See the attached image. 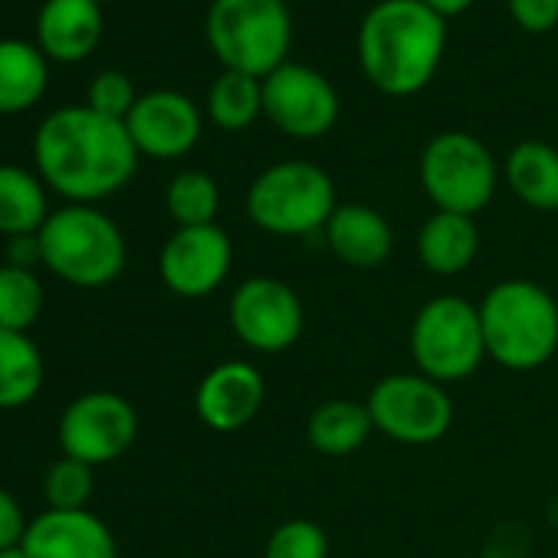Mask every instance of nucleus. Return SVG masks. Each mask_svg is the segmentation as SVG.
Returning <instances> with one entry per match:
<instances>
[{
	"instance_id": "20e7f679",
	"label": "nucleus",
	"mask_w": 558,
	"mask_h": 558,
	"mask_svg": "<svg viewBox=\"0 0 558 558\" xmlns=\"http://www.w3.org/2000/svg\"><path fill=\"white\" fill-rule=\"evenodd\" d=\"M40 263L80 290L109 287L125 269V236L119 223L93 204H66L37 233Z\"/></svg>"
},
{
	"instance_id": "7c9ffc66",
	"label": "nucleus",
	"mask_w": 558,
	"mask_h": 558,
	"mask_svg": "<svg viewBox=\"0 0 558 558\" xmlns=\"http://www.w3.org/2000/svg\"><path fill=\"white\" fill-rule=\"evenodd\" d=\"M509 17L525 34H548L558 27V0H506Z\"/></svg>"
},
{
	"instance_id": "1a4fd4ad",
	"label": "nucleus",
	"mask_w": 558,
	"mask_h": 558,
	"mask_svg": "<svg viewBox=\"0 0 558 558\" xmlns=\"http://www.w3.org/2000/svg\"><path fill=\"white\" fill-rule=\"evenodd\" d=\"M365 404L375 430L408 447L437 444L453 424V401L447 388L424 378L421 372L385 375L375 381Z\"/></svg>"
},
{
	"instance_id": "cd10ccee",
	"label": "nucleus",
	"mask_w": 558,
	"mask_h": 558,
	"mask_svg": "<svg viewBox=\"0 0 558 558\" xmlns=\"http://www.w3.org/2000/svg\"><path fill=\"white\" fill-rule=\"evenodd\" d=\"M96 493L93 466L73 457H60L44 476V496L50 509H86Z\"/></svg>"
},
{
	"instance_id": "9b49d317",
	"label": "nucleus",
	"mask_w": 558,
	"mask_h": 558,
	"mask_svg": "<svg viewBox=\"0 0 558 558\" xmlns=\"http://www.w3.org/2000/svg\"><path fill=\"white\" fill-rule=\"evenodd\" d=\"M135 437H138V414L116 391H86L73 398L57 427L63 457L83 460L89 466H102L125 457Z\"/></svg>"
},
{
	"instance_id": "5701e85b",
	"label": "nucleus",
	"mask_w": 558,
	"mask_h": 558,
	"mask_svg": "<svg viewBox=\"0 0 558 558\" xmlns=\"http://www.w3.org/2000/svg\"><path fill=\"white\" fill-rule=\"evenodd\" d=\"M50 214L40 174L17 165H0V233L11 240L37 236Z\"/></svg>"
},
{
	"instance_id": "412c9836",
	"label": "nucleus",
	"mask_w": 558,
	"mask_h": 558,
	"mask_svg": "<svg viewBox=\"0 0 558 558\" xmlns=\"http://www.w3.org/2000/svg\"><path fill=\"white\" fill-rule=\"evenodd\" d=\"M509 191L532 210H558V148L548 142H519L502 165Z\"/></svg>"
},
{
	"instance_id": "72a5a7b5",
	"label": "nucleus",
	"mask_w": 558,
	"mask_h": 558,
	"mask_svg": "<svg viewBox=\"0 0 558 558\" xmlns=\"http://www.w3.org/2000/svg\"><path fill=\"white\" fill-rule=\"evenodd\" d=\"M0 558H31L24 551V545H11V548H0Z\"/></svg>"
},
{
	"instance_id": "f8f14e48",
	"label": "nucleus",
	"mask_w": 558,
	"mask_h": 558,
	"mask_svg": "<svg viewBox=\"0 0 558 558\" xmlns=\"http://www.w3.org/2000/svg\"><path fill=\"white\" fill-rule=\"evenodd\" d=\"M342 112L336 86L306 63H283L263 80V116L290 138L313 142L336 129Z\"/></svg>"
},
{
	"instance_id": "423d86ee",
	"label": "nucleus",
	"mask_w": 558,
	"mask_h": 558,
	"mask_svg": "<svg viewBox=\"0 0 558 558\" xmlns=\"http://www.w3.org/2000/svg\"><path fill=\"white\" fill-rule=\"evenodd\" d=\"M336 181L313 161H276L263 168L246 191L250 220L272 236H310L326 230L336 214Z\"/></svg>"
},
{
	"instance_id": "a878e982",
	"label": "nucleus",
	"mask_w": 558,
	"mask_h": 558,
	"mask_svg": "<svg viewBox=\"0 0 558 558\" xmlns=\"http://www.w3.org/2000/svg\"><path fill=\"white\" fill-rule=\"evenodd\" d=\"M44 313V283L27 266H0V329L27 332Z\"/></svg>"
},
{
	"instance_id": "a211bd4d",
	"label": "nucleus",
	"mask_w": 558,
	"mask_h": 558,
	"mask_svg": "<svg viewBox=\"0 0 558 558\" xmlns=\"http://www.w3.org/2000/svg\"><path fill=\"white\" fill-rule=\"evenodd\" d=\"M323 233L332 256L352 269H378L395 250L388 217L368 204H339Z\"/></svg>"
},
{
	"instance_id": "b1692460",
	"label": "nucleus",
	"mask_w": 558,
	"mask_h": 558,
	"mask_svg": "<svg viewBox=\"0 0 558 558\" xmlns=\"http://www.w3.org/2000/svg\"><path fill=\"white\" fill-rule=\"evenodd\" d=\"M44 355L27 332L0 329V411L27 408L44 388Z\"/></svg>"
},
{
	"instance_id": "473e14b6",
	"label": "nucleus",
	"mask_w": 558,
	"mask_h": 558,
	"mask_svg": "<svg viewBox=\"0 0 558 558\" xmlns=\"http://www.w3.org/2000/svg\"><path fill=\"white\" fill-rule=\"evenodd\" d=\"M424 4H427L434 14H440L444 21H450V17L466 14V11L473 8V0H424Z\"/></svg>"
},
{
	"instance_id": "4be33fe9",
	"label": "nucleus",
	"mask_w": 558,
	"mask_h": 558,
	"mask_svg": "<svg viewBox=\"0 0 558 558\" xmlns=\"http://www.w3.org/2000/svg\"><path fill=\"white\" fill-rule=\"evenodd\" d=\"M375 424L365 401L332 398L323 401L306 421V440L323 457H352L365 447Z\"/></svg>"
},
{
	"instance_id": "4468645a",
	"label": "nucleus",
	"mask_w": 558,
	"mask_h": 558,
	"mask_svg": "<svg viewBox=\"0 0 558 558\" xmlns=\"http://www.w3.org/2000/svg\"><path fill=\"white\" fill-rule=\"evenodd\" d=\"M125 129L138 148V155L158 158V161H174L184 158L204 132L201 109L194 99H187L178 89H151L142 93L138 102L132 106Z\"/></svg>"
},
{
	"instance_id": "bb28decb",
	"label": "nucleus",
	"mask_w": 558,
	"mask_h": 558,
	"mask_svg": "<svg viewBox=\"0 0 558 558\" xmlns=\"http://www.w3.org/2000/svg\"><path fill=\"white\" fill-rule=\"evenodd\" d=\"M165 204L168 214L178 227H204V223H217V210H220V187L207 171H181L171 178L168 191H165Z\"/></svg>"
},
{
	"instance_id": "2f4dec72",
	"label": "nucleus",
	"mask_w": 558,
	"mask_h": 558,
	"mask_svg": "<svg viewBox=\"0 0 558 558\" xmlns=\"http://www.w3.org/2000/svg\"><path fill=\"white\" fill-rule=\"evenodd\" d=\"M27 519H24V509L21 502L0 486V548H11V545H21L24 542V532H27Z\"/></svg>"
},
{
	"instance_id": "f03ea898",
	"label": "nucleus",
	"mask_w": 558,
	"mask_h": 558,
	"mask_svg": "<svg viewBox=\"0 0 558 558\" xmlns=\"http://www.w3.org/2000/svg\"><path fill=\"white\" fill-rule=\"evenodd\" d=\"M447 53V21L424 0H378L359 24L362 76L385 96L408 99L430 86Z\"/></svg>"
},
{
	"instance_id": "dca6fc26",
	"label": "nucleus",
	"mask_w": 558,
	"mask_h": 558,
	"mask_svg": "<svg viewBox=\"0 0 558 558\" xmlns=\"http://www.w3.org/2000/svg\"><path fill=\"white\" fill-rule=\"evenodd\" d=\"M31 558H119L112 529L89 509H47L24 532Z\"/></svg>"
},
{
	"instance_id": "aec40b11",
	"label": "nucleus",
	"mask_w": 558,
	"mask_h": 558,
	"mask_svg": "<svg viewBox=\"0 0 558 558\" xmlns=\"http://www.w3.org/2000/svg\"><path fill=\"white\" fill-rule=\"evenodd\" d=\"M50 83L47 53L31 40H0V116H17L40 102Z\"/></svg>"
},
{
	"instance_id": "393cba45",
	"label": "nucleus",
	"mask_w": 558,
	"mask_h": 558,
	"mask_svg": "<svg viewBox=\"0 0 558 558\" xmlns=\"http://www.w3.org/2000/svg\"><path fill=\"white\" fill-rule=\"evenodd\" d=\"M263 116V80L223 70L207 89V119L223 132H243Z\"/></svg>"
},
{
	"instance_id": "9d476101",
	"label": "nucleus",
	"mask_w": 558,
	"mask_h": 558,
	"mask_svg": "<svg viewBox=\"0 0 558 558\" xmlns=\"http://www.w3.org/2000/svg\"><path fill=\"white\" fill-rule=\"evenodd\" d=\"M227 319L233 336L259 355L290 352L306 329L300 293L276 276H250L233 290Z\"/></svg>"
},
{
	"instance_id": "2eb2a0df",
	"label": "nucleus",
	"mask_w": 558,
	"mask_h": 558,
	"mask_svg": "<svg viewBox=\"0 0 558 558\" xmlns=\"http://www.w3.org/2000/svg\"><path fill=\"white\" fill-rule=\"evenodd\" d=\"M263 404H266V378L256 365L240 359L214 365L201 378L194 395V411L201 424L210 427L214 434L243 430L246 424H253Z\"/></svg>"
},
{
	"instance_id": "f3484780",
	"label": "nucleus",
	"mask_w": 558,
	"mask_h": 558,
	"mask_svg": "<svg viewBox=\"0 0 558 558\" xmlns=\"http://www.w3.org/2000/svg\"><path fill=\"white\" fill-rule=\"evenodd\" d=\"M102 40V4L96 0H44L37 11V47L47 60L80 63Z\"/></svg>"
},
{
	"instance_id": "6ab92c4d",
	"label": "nucleus",
	"mask_w": 558,
	"mask_h": 558,
	"mask_svg": "<svg viewBox=\"0 0 558 558\" xmlns=\"http://www.w3.org/2000/svg\"><path fill=\"white\" fill-rule=\"evenodd\" d=\"M417 259L434 276H460L480 253V227L466 214L434 210L417 230Z\"/></svg>"
},
{
	"instance_id": "39448f33",
	"label": "nucleus",
	"mask_w": 558,
	"mask_h": 558,
	"mask_svg": "<svg viewBox=\"0 0 558 558\" xmlns=\"http://www.w3.org/2000/svg\"><path fill=\"white\" fill-rule=\"evenodd\" d=\"M204 37L223 70L266 80L290 63L293 14L287 0H210Z\"/></svg>"
},
{
	"instance_id": "f257e3e1",
	"label": "nucleus",
	"mask_w": 558,
	"mask_h": 558,
	"mask_svg": "<svg viewBox=\"0 0 558 558\" xmlns=\"http://www.w3.org/2000/svg\"><path fill=\"white\" fill-rule=\"evenodd\" d=\"M34 161L44 184L70 204H96L132 181L138 148L122 119H109L83 102L63 106L40 122Z\"/></svg>"
},
{
	"instance_id": "c756f323",
	"label": "nucleus",
	"mask_w": 558,
	"mask_h": 558,
	"mask_svg": "<svg viewBox=\"0 0 558 558\" xmlns=\"http://www.w3.org/2000/svg\"><path fill=\"white\" fill-rule=\"evenodd\" d=\"M138 102V93H135V83L129 73L122 70H102L89 80V89H86V106L109 116V119H129L132 106Z\"/></svg>"
},
{
	"instance_id": "ddd939ff",
	"label": "nucleus",
	"mask_w": 558,
	"mask_h": 558,
	"mask_svg": "<svg viewBox=\"0 0 558 558\" xmlns=\"http://www.w3.org/2000/svg\"><path fill=\"white\" fill-rule=\"evenodd\" d=\"M230 266L233 243L217 223L178 227L158 253L161 283L181 300H204L217 293L230 276Z\"/></svg>"
},
{
	"instance_id": "7ed1b4c3",
	"label": "nucleus",
	"mask_w": 558,
	"mask_h": 558,
	"mask_svg": "<svg viewBox=\"0 0 558 558\" xmlns=\"http://www.w3.org/2000/svg\"><path fill=\"white\" fill-rule=\"evenodd\" d=\"M486 359L535 372L558 352V303L532 279H502L480 303Z\"/></svg>"
},
{
	"instance_id": "0eeeda50",
	"label": "nucleus",
	"mask_w": 558,
	"mask_h": 558,
	"mask_svg": "<svg viewBox=\"0 0 558 558\" xmlns=\"http://www.w3.org/2000/svg\"><path fill=\"white\" fill-rule=\"evenodd\" d=\"M408 345L414 368L424 378L444 388L466 381L486 359L480 306L466 303L463 296H437L424 303L411 323Z\"/></svg>"
},
{
	"instance_id": "f704fd0d",
	"label": "nucleus",
	"mask_w": 558,
	"mask_h": 558,
	"mask_svg": "<svg viewBox=\"0 0 558 558\" xmlns=\"http://www.w3.org/2000/svg\"><path fill=\"white\" fill-rule=\"evenodd\" d=\"M96 4H109V0H96Z\"/></svg>"
},
{
	"instance_id": "6e6552de",
	"label": "nucleus",
	"mask_w": 558,
	"mask_h": 558,
	"mask_svg": "<svg viewBox=\"0 0 558 558\" xmlns=\"http://www.w3.org/2000/svg\"><path fill=\"white\" fill-rule=\"evenodd\" d=\"M499 184L493 151L470 132H440L421 151V187L437 210L480 214Z\"/></svg>"
},
{
	"instance_id": "c85d7f7f",
	"label": "nucleus",
	"mask_w": 558,
	"mask_h": 558,
	"mask_svg": "<svg viewBox=\"0 0 558 558\" xmlns=\"http://www.w3.org/2000/svg\"><path fill=\"white\" fill-rule=\"evenodd\" d=\"M263 558H329V535L313 519H287L269 532Z\"/></svg>"
}]
</instances>
